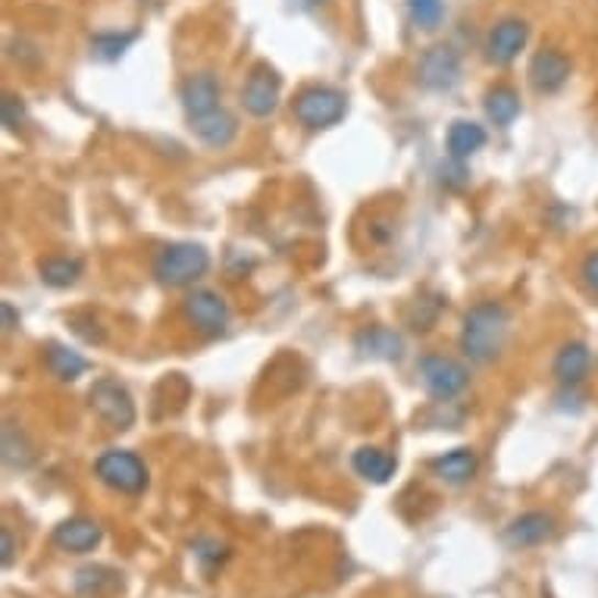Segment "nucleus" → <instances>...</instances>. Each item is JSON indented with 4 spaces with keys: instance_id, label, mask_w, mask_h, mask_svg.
Listing matches in <instances>:
<instances>
[{
    "instance_id": "1",
    "label": "nucleus",
    "mask_w": 598,
    "mask_h": 598,
    "mask_svg": "<svg viewBox=\"0 0 598 598\" xmlns=\"http://www.w3.org/2000/svg\"><path fill=\"white\" fill-rule=\"evenodd\" d=\"M511 330V317L498 301H483L467 310L464 330H461V348L476 364H489L505 351Z\"/></svg>"
},
{
    "instance_id": "2",
    "label": "nucleus",
    "mask_w": 598,
    "mask_h": 598,
    "mask_svg": "<svg viewBox=\"0 0 598 598\" xmlns=\"http://www.w3.org/2000/svg\"><path fill=\"white\" fill-rule=\"evenodd\" d=\"M210 269V254L201 245H191V242H176V245H166L157 257H154V276L160 286L169 289H182L198 283Z\"/></svg>"
},
{
    "instance_id": "3",
    "label": "nucleus",
    "mask_w": 598,
    "mask_h": 598,
    "mask_svg": "<svg viewBox=\"0 0 598 598\" xmlns=\"http://www.w3.org/2000/svg\"><path fill=\"white\" fill-rule=\"evenodd\" d=\"M345 110H348L345 95L339 88H330V85H308L291 101L295 120L308 129H332L345 120Z\"/></svg>"
},
{
    "instance_id": "4",
    "label": "nucleus",
    "mask_w": 598,
    "mask_h": 598,
    "mask_svg": "<svg viewBox=\"0 0 598 598\" xmlns=\"http://www.w3.org/2000/svg\"><path fill=\"white\" fill-rule=\"evenodd\" d=\"M95 476L107 489L123 492V496H142L147 489V467L139 454L110 449L95 461Z\"/></svg>"
},
{
    "instance_id": "5",
    "label": "nucleus",
    "mask_w": 598,
    "mask_h": 598,
    "mask_svg": "<svg viewBox=\"0 0 598 598\" xmlns=\"http://www.w3.org/2000/svg\"><path fill=\"white\" fill-rule=\"evenodd\" d=\"M417 370H420V379H423L427 392L433 395L435 401H452V398H457L470 386L467 367L457 364L454 357H445V354H427L417 364Z\"/></svg>"
},
{
    "instance_id": "6",
    "label": "nucleus",
    "mask_w": 598,
    "mask_h": 598,
    "mask_svg": "<svg viewBox=\"0 0 598 598\" xmlns=\"http://www.w3.org/2000/svg\"><path fill=\"white\" fill-rule=\"evenodd\" d=\"M88 405H91V411L98 413L110 430H129V427H135V401H132L129 389L120 386L117 379H110V376H103V379H98L91 386Z\"/></svg>"
},
{
    "instance_id": "7",
    "label": "nucleus",
    "mask_w": 598,
    "mask_h": 598,
    "mask_svg": "<svg viewBox=\"0 0 598 598\" xmlns=\"http://www.w3.org/2000/svg\"><path fill=\"white\" fill-rule=\"evenodd\" d=\"M461 79V57L452 44H433L417 60V82L430 91H449Z\"/></svg>"
},
{
    "instance_id": "8",
    "label": "nucleus",
    "mask_w": 598,
    "mask_h": 598,
    "mask_svg": "<svg viewBox=\"0 0 598 598\" xmlns=\"http://www.w3.org/2000/svg\"><path fill=\"white\" fill-rule=\"evenodd\" d=\"M182 313H186L188 323H191L198 332H204V335H220V332H226L229 317H232L226 301L210 289L188 291V298L182 301Z\"/></svg>"
},
{
    "instance_id": "9",
    "label": "nucleus",
    "mask_w": 598,
    "mask_h": 598,
    "mask_svg": "<svg viewBox=\"0 0 598 598\" xmlns=\"http://www.w3.org/2000/svg\"><path fill=\"white\" fill-rule=\"evenodd\" d=\"M279 91H283L279 73H276L269 63H257V66L251 69L245 88H242V103H245V110H248L251 117L264 120V117H269V113L276 110Z\"/></svg>"
},
{
    "instance_id": "10",
    "label": "nucleus",
    "mask_w": 598,
    "mask_h": 598,
    "mask_svg": "<svg viewBox=\"0 0 598 598\" xmlns=\"http://www.w3.org/2000/svg\"><path fill=\"white\" fill-rule=\"evenodd\" d=\"M530 42V25L523 20H498L486 35V60L496 66H508L520 57V51Z\"/></svg>"
},
{
    "instance_id": "11",
    "label": "nucleus",
    "mask_w": 598,
    "mask_h": 598,
    "mask_svg": "<svg viewBox=\"0 0 598 598\" xmlns=\"http://www.w3.org/2000/svg\"><path fill=\"white\" fill-rule=\"evenodd\" d=\"M571 73H574L571 57L555 51V47L539 51L536 57L530 60V69H527L530 85L536 88L539 95H555V91H561L567 85V79H571Z\"/></svg>"
},
{
    "instance_id": "12",
    "label": "nucleus",
    "mask_w": 598,
    "mask_h": 598,
    "mask_svg": "<svg viewBox=\"0 0 598 598\" xmlns=\"http://www.w3.org/2000/svg\"><path fill=\"white\" fill-rule=\"evenodd\" d=\"M555 536V517L545 514V511H530V514H520L517 520L508 523L505 530V542L511 549H536L545 545L549 539Z\"/></svg>"
},
{
    "instance_id": "13",
    "label": "nucleus",
    "mask_w": 598,
    "mask_h": 598,
    "mask_svg": "<svg viewBox=\"0 0 598 598\" xmlns=\"http://www.w3.org/2000/svg\"><path fill=\"white\" fill-rule=\"evenodd\" d=\"M103 530L101 523L88 520V517H69L54 530V545L69 552V555H88L101 545Z\"/></svg>"
},
{
    "instance_id": "14",
    "label": "nucleus",
    "mask_w": 598,
    "mask_h": 598,
    "mask_svg": "<svg viewBox=\"0 0 598 598\" xmlns=\"http://www.w3.org/2000/svg\"><path fill=\"white\" fill-rule=\"evenodd\" d=\"M182 107H186L188 120H198V117H207L213 110H220V85L213 76H188L182 82Z\"/></svg>"
},
{
    "instance_id": "15",
    "label": "nucleus",
    "mask_w": 598,
    "mask_h": 598,
    "mask_svg": "<svg viewBox=\"0 0 598 598\" xmlns=\"http://www.w3.org/2000/svg\"><path fill=\"white\" fill-rule=\"evenodd\" d=\"M191 123V132H195V139L198 142H204L207 147H229L235 142V135H239V123H235V117L229 113V110H213V113H207V117H198V120H188Z\"/></svg>"
},
{
    "instance_id": "16",
    "label": "nucleus",
    "mask_w": 598,
    "mask_h": 598,
    "mask_svg": "<svg viewBox=\"0 0 598 598\" xmlns=\"http://www.w3.org/2000/svg\"><path fill=\"white\" fill-rule=\"evenodd\" d=\"M552 370H555L561 386H577L593 370V351L586 348L583 342H567L555 354V367Z\"/></svg>"
},
{
    "instance_id": "17",
    "label": "nucleus",
    "mask_w": 598,
    "mask_h": 598,
    "mask_svg": "<svg viewBox=\"0 0 598 598\" xmlns=\"http://www.w3.org/2000/svg\"><path fill=\"white\" fill-rule=\"evenodd\" d=\"M479 470V457L470 449H454V452L442 454L439 461H433V474L449 483V486H464L470 483Z\"/></svg>"
},
{
    "instance_id": "18",
    "label": "nucleus",
    "mask_w": 598,
    "mask_h": 598,
    "mask_svg": "<svg viewBox=\"0 0 598 598\" xmlns=\"http://www.w3.org/2000/svg\"><path fill=\"white\" fill-rule=\"evenodd\" d=\"M351 467H354V474L364 476L367 483L383 486V483H389L395 476V457L379 452V449H357L354 457H351Z\"/></svg>"
},
{
    "instance_id": "19",
    "label": "nucleus",
    "mask_w": 598,
    "mask_h": 598,
    "mask_svg": "<svg viewBox=\"0 0 598 598\" xmlns=\"http://www.w3.org/2000/svg\"><path fill=\"white\" fill-rule=\"evenodd\" d=\"M486 145V129L483 125L470 123V120H457L449 129V154H452V160H467V157H474L476 151H483Z\"/></svg>"
},
{
    "instance_id": "20",
    "label": "nucleus",
    "mask_w": 598,
    "mask_h": 598,
    "mask_svg": "<svg viewBox=\"0 0 598 598\" xmlns=\"http://www.w3.org/2000/svg\"><path fill=\"white\" fill-rule=\"evenodd\" d=\"M486 117L492 120L496 125H511L520 117V98H517L514 88H508V85H498L492 88L489 95H486Z\"/></svg>"
},
{
    "instance_id": "21",
    "label": "nucleus",
    "mask_w": 598,
    "mask_h": 598,
    "mask_svg": "<svg viewBox=\"0 0 598 598\" xmlns=\"http://www.w3.org/2000/svg\"><path fill=\"white\" fill-rule=\"evenodd\" d=\"M38 276H42L44 286H51V289H69V286L79 283L82 264L69 261V257H47V261L38 264Z\"/></svg>"
},
{
    "instance_id": "22",
    "label": "nucleus",
    "mask_w": 598,
    "mask_h": 598,
    "mask_svg": "<svg viewBox=\"0 0 598 598\" xmlns=\"http://www.w3.org/2000/svg\"><path fill=\"white\" fill-rule=\"evenodd\" d=\"M47 367L63 383H76L88 370V361H85L79 351L66 348V345H51L47 348Z\"/></svg>"
},
{
    "instance_id": "23",
    "label": "nucleus",
    "mask_w": 598,
    "mask_h": 598,
    "mask_svg": "<svg viewBox=\"0 0 598 598\" xmlns=\"http://www.w3.org/2000/svg\"><path fill=\"white\" fill-rule=\"evenodd\" d=\"M120 586V574L107 571V567H85L76 574V593L82 598H101L103 593Z\"/></svg>"
},
{
    "instance_id": "24",
    "label": "nucleus",
    "mask_w": 598,
    "mask_h": 598,
    "mask_svg": "<svg viewBox=\"0 0 598 598\" xmlns=\"http://www.w3.org/2000/svg\"><path fill=\"white\" fill-rule=\"evenodd\" d=\"M357 348L364 351V354H370V357H386V361H392V357H401V339H398L392 330L376 326V330H367L361 339H357Z\"/></svg>"
},
{
    "instance_id": "25",
    "label": "nucleus",
    "mask_w": 598,
    "mask_h": 598,
    "mask_svg": "<svg viewBox=\"0 0 598 598\" xmlns=\"http://www.w3.org/2000/svg\"><path fill=\"white\" fill-rule=\"evenodd\" d=\"M32 461H35V452L25 442V435L16 433L13 423H7L3 427V464L13 470H25V467H32Z\"/></svg>"
},
{
    "instance_id": "26",
    "label": "nucleus",
    "mask_w": 598,
    "mask_h": 598,
    "mask_svg": "<svg viewBox=\"0 0 598 598\" xmlns=\"http://www.w3.org/2000/svg\"><path fill=\"white\" fill-rule=\"evenodd\" d=\"M408 16L420 32H435L445 20V3L442 0H405Z\"/></svg>"
},
{
    "instance_id": "27",
    "label": "nucleus",
    "mask_w": 598,
    "mask_h": 598,
    "mask_svg": "<svg viewBox=\"0 0 598 598\" xmlns=\"http://www.w3.org/2000/svg\"><path fill=\"white\" fill-rule=\"evenodd\" d=\"M132 42H135V32H129V35H98L91 42V47H95V54L103 57V60H117Z\"/></svg>"
},
{
    "instance_id": "28",
    "label": "nucleus",
    "mask_w": 598,
    "mask_h": 598,
    "mask_svg": "<svg viewBox=\"0 0 598 598\" xmlns=\"http://www.w3.org/2000/svg\"><path fill=\"white\" fill-rule=\"evenodd\" d=\"M579 279H583L586 291L598 298V248L589 251V254L583 257V264H579Z\"/></svg>"
},
{
    "instance_id": "29",
    "label": "nucleus",
    "mask_w": 598,
    "mask_h": 598,
    "mask_svg": "<svg viewBox=\"0 0 598 598\" xmlns=\"http://www.w3.org/2000/svg\"><path fill=\"white\" fill-rule=\"evenodd\" d=\"M22 117H25V113H22L20 98L7 95V98H3V125H7V129H20Z\"/></svg>"
},
{
    "instance_id": "30",
    "label": "nucleus",
    "mask_w": 598,
    "mask_h": 598,
    "mask_svg": "<svg viewBox=\"0 0 598 598\" xmlns=\"http://www.w3.org/2000/svg\"><path fill=\"white\" fill-rule=\"evenodd\" d=\"M0 549H3V552H0V564H3V567H10V564H13V552H16V545H13V536H10V530H7V527L0 530Z\"/></svg>"
},
{
    "instance_id": "31",
    "label": "nucleus",
    "mask_w": 598,
    "mask_h": 598,
    "mask_svg": "<svg viewBox=\"0 0 598 598\" xmlns=\"http://www.w3.org/2000/svg\"><path fill=\"white\" fill-rule=\"evenodd\" d=\"M0 313H3V332H13L16 326H20V313L13 310L10 301H3V304H0Z\"/></svg>"
}]
</instances>
